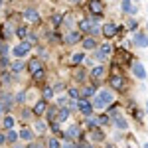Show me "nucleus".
Listing matches in <instances>:
<instances>
[{
    "label": "nucleus",
    "instance_id": "nucleus-58",
    "mask_svg": "<svg viewBox=\"0 0 148 148\" xmlns=\"http://www.w3.org/2000/svg\"><path fill=\"white\" fill-rule=\"evenodd\" d=\"M142 148H148V144H144V146H142Z\"/></svg>",
    "mask_w": 148,
    "mask_h": 148
},
{
    "label": "nucleus",
    "instance_id": "nucleus-46",
    "mask_svg": "<svg viewBox=\"0 0 148 148\" xmlns=\"http://www.w3.org/2000/svg\"><path fill=\"white\" fill-rule=\"evenodd\" d=\"M61 148H77V142L75 140H63L61 142Z\"/></svg>",
    "mask_w": 148,
    "mask_h": 148
},
{
    "label": "nucleus",
    "instance_id": "nucleus-45",
    "mask_svg": "<svg viewBox=\"0 0 148 148\" xmlns=\"http://www.w3.org/2000/svg\"><path fill=\"white\" fill-rule=\"evenodd\" d=\"M26 148H44V142L42 140H30L26 144Z\"/></svg>",
    "mask_w": 148,
    "mask_h": 148
},
{
    "label": "nucleus",
    "instance_id": "nucleus-1",
    "mask_svg": "<svg viewBox=\"0 0 148 148\" xmlns=\"http://www.w3.org/2000/svg\"><path fill=\"white\" fill-rule=\"evenodd\" d=\"M93 109H107V105L114 103V93L111 89H101L99 93H95V99H93Z\"/></svg>",
    "mask_w": 148,
    "mask_h": 148
},
{
    "label": "nucleus",
    "instance_id": "nucleus-17",
    "mask_svg": "<svg viewBox=\"0 0 148 148\" xmlns=\"http://www.w3.org/2000/svg\"><path fill=\"white\" fill-rule=\"evenodd\" d=\"M34 136H36V132L32 130V128H28V126H24L22 130L18 132V138H20V140H24V142H30V140H34Z\"/></svg>",
    "mask_w": 148,
    "mask_h": 148
},
{
    "label": "nucleus",
    "instance_id": "nucleus-50",
    "mask_svg": "<svg viewBox=\"0 0 148 148\" xmlns=\"http://www.w3.org/2000/svg\"><path fill=\"white\" fill-rule=\"evenodd\" d=\"M85 79V71H79L77 75H75V81H83Z\"/></svg>",
    "mask_w": 148,
    "mask_h": 148
},
{
    "label": "nucleus",
    "instance_id": "nucleus-12",
    "mask_svg": "<svg viewBox=\"0 0 148 148\" xmlns=\"http://www.w3.org/2000/svg\"><path fill=\"white\" fill-rule=\"evenodd\" d=\"M8 69H10L12 75H18V73L26 71V61H24V59H20V57H16L14 61H10V63H8Z\"/></svg>",
    "mask_w": 148,
    "mask_h": 148
},
{
    "label": "nucleus",
    "instance_id": "nucleus-30",
    "mask_svg": "<svg viewBox=\"0 0 148 148\" xmlns=\"http://www.w3.org/2000/svg\"><path fill=\"white\" fill-rule=\"evenodd\" d=\"M47 40H49L51 44H63V36L59 34L57 30H53V32H49V34H47Z\"/></svg>",
    "mask_w": 148,
    "mask_h": 148
},
{
    "label": "nucleus",
    "instance_id": "nucleus-60",
    "mask_svg": "<svg viewBox=\"0 0 148 148\" xmlns=\"http://www.w3.org/2000/svg\"><path fill=\"white\" fill-rule=\"evenodd\" d=\"M146 111H148V103H146Z\"/></svg>",
    "mask_w": 148,
    "mask_h": 148
},
{
    "label": "nucleus",
    "instance_id": "nucleus-42",
    "mask_svg": "<svg viewBox=\"0 0 148 148\" xmlns=\"http://www.w3.org/2000/svg\"><path fill=\"white\" fill-rule=\"evenodd\" d=\"M67 97L77 101V99H79V89H77V87H69V89H67Z\"/></svg>",
    "mask_w": 148,
    "mask_h": 148
},
{
    "label": "nucleus",
    "instance_id": "nucleus-23",
    "mask_svg": "<svg viewBox=\"0 0 148 148\" xmlns=\"http://www.w3.org/2000/svg\"><path fill=\"white\" fill-rule=\"evenodd\" d=\"M132 73L136 75L138 79H146V69H144L142 63H134V65H132Z\"/></svg>",
    "mask_w": 148,
    "mask_h": 148
},
{
    "label": "nucleus",
    "instance_id": "nucleus-28",
    "mask_svg": "<svg viewBox=\"0 0 148 148\" xmlns=\"http://www.w3.org/2000/svg\"><path fill=\"white\" fill-rule=\"evenodd\" d=\"M14 125H16V119H14L12 114H6L4 121H2V128H4V130H10V128H14Z\"/></svg>",
    "mask_w": 148,
    "mask_h": 148
},
{
    "label": "nucleus",
    "instance_id": "nucleus-6",
    "mask_svg": "<svg viewBox=\"0 0 148 148\" xmlns=\"http://www.w3.org/2000/svg\"><path fill=\"white\" fill-rule=\"evenodd\" d=\"M87 10L91 16H101L105 12V2L103 0H87Z\"/></svg>",
    "mask_w": 148,
    "mask_h": 148
},
{
    "label": "nucleus",
    "instance_id": "nucleus-47",
    "mask_svg": "<svg viewBox=\"0 0 148 148\" xmlns=\"http://www.w3.org/2000/svg\"><path fill=\"white\" fill-rule=\"evenodd\" d=\"M53 91H56V95H57V93H61V91H65V83H61V81L56 83V85H53Z\"/></svg>",
    "mask_w": 148,
    "mask_h": 148
},
{
    "label": "nucleus",
    "instance_id": "nucleus-26",
    "mask_svg": "<svg viewBox=\"0 0 148 148\" xmlns=\"http://www.w3.org/2000/svg\"><path fill=\"white\" fill-rule=\"evenodd\" d=\"M46 130H47V123H44V121H34V132L36 134L42 136Z\"/></svg>",
    "mask_w": 148,
    "mask_h": 148
},
{
    "label": "nucleus",
    "instance_id": "nucleus-57",
    "mask_svg": "<svg viewBox=\"0 0 148 148\" xmlns=\"http://www.w3.org/2000/svg\"><path fill=\"white\" fill-rule=\"evenodd\" d=\"M85 148H93V146H89V144H87V146H85Z\"/></svg>",
    "mask_w": 148,
    "mask_h": 148
},
{
    "label": "nucleus",
    "instance_id": "nucleus-13",
    "mask_svg": "<svg viewBox=\"0 0 148 148\" xmlns=\"http://www.w3.org/2000/svg\"><path fill=\"white\" fill-rule=\"evenodd\" d=\"M42 67H44V63H42V59H40V57H32V59H28V61H26V69H28V73H30V75H34L36 71H40Z\"/></svg>",
    "mask_w": 148,
    "mask_h": 148
},
{
    "label": "nucleus",
    "instance_id": "nucleus-29",
    "mask_svg": "<svg viewBox=\"0 0 148 148\" xmlns=\"http://www.w3.org/2000/svg\"><path fill=\"white\" fill-rule=\"evenodd\" d=\"M113 121H114V126H116L119 130H128V123H126V121L123 119V116H121V114H116Z\"/></svg>",
    "mask_w": 148,
    "mask_h": 148
},
{
    "label": "nucleus",
    "instance_id": "nucleus-5",
    "mask_svg": "<svg viewBox=\"0 0 148 148\" xmlns=\"http://www.w3.org/2000/svg\"><path fill=\"white\" fill-rule=\"evenodd\" d=\"M0 105H2V111H4V114L10 113L12 107H14V95L8 91H2L0 93Z\"/></svg>",
    "mask_w": 148,
    "mask_h": 148
},
{
    "label": "nucleus",
    "instance_id": "nucleus-43",
    "mask_svg": "<svg viewBox=\"0 0 148 148\" xmlns=\"http://www.w3.org/2000/svg\"><path fill=\"white\" fill-rule=\"evenodd\" d=\"M24 101H26V91H20L14 97V105H24Z\"/></svg>",
    "mask_w": 148,
    "mask_h": 148
},
{
    "label": "nucleus",
    "instance_id": "nucleus-2",
    "mask_svg": "<svg viewBox=\"0 0 148 148\" xmlns=\"http://www.w3.org/2000/svg\"><path fill=\"white\" fill-rule=\"evenodd\" d=\"M30 49H32V44H28L26 40H22L20 44H16V46L12 47V56H14V57H20V59H24V57L30 53Z\"/></svg>",
    "mask_w": 148,
    "mask_h": 148
},
{
    "label": "nucleus",
    "instance_id": "nucleus-59",
    "mask_svg": "<svg viewBox=\"0 0 148 148\" xmlns=\"http://www.w3.org/2000/svg\"><path fill=\"white\" fill-rule=\"evenodd\" d=\"M0 148H6V144H4V146H0Z\"/></svg>",
    "mask_w": 148,
    "mask_h": 148
},
{
    "label": "nucleus",
    "instance_id": "nucleus-21",
    "mask_svg": "<svg viewBox=\"0 0 148 148\" xmlns=\"http://www.w3.org/2000/svg\"><path fill=\"white\" fill-rule=\"evenodd\" d=\"M77 30H79L81 34H91V30H93L91 20H89V18H83V20L79 22V28H77Z\"/></svg>",
    "mask_w": 148,
    "mask_h": 148
},
{
    "label": "nucleus",
    "instance_id": "nucleus-44",
    "mask_svg": "<svg viewBox=\"0 0 148 148\" xmlns=\"http://www.w3.org/2000/svg\"><path fill=\"white\" fill-rule=\"evenodd\" d=\"M24 40H26L28 44H32V46H36V44H38V36H36V34H32V32H28V36H26Z\"/></svg>",
    "mask_w": 148,
    "mask_h": 148
},
{
    "label": "nucleus",
    "instance_id": "nucleus-31",
    "mask_svg": "<svg viewBox=\"0 0 148 148\" xmlns=\"http://www.w3.org/2000/svg\"><path fill=\"white\" fill-rule=\"evenodd\" d=\"M61 24H63V14H51V28L57 30L61 28Z\"/></svg>",
    "mask_w": 148,
    "mask_h": 148
},
{
    "label": "nucleus",
    "instance_id": "nucleus-20",
    "mask_svg": "<svg viewBox=\"0 0 148 148\" xmlns=\"http://www.w3.org/2000/svg\"><path fill=\"white\" fill-rule=\"evenodd\" d=\"M89 134H91L93 142H103V140H105V132L101 130V126H95L93 130H89Z\"/></svg>",
    "mask_w": 148,
    "mask_h": 148
},
{
    "label": "nucleus",
    "instance_id": "nucleus-54",
    "mask_svg": "<svg viewBox=\"0 0 148 148\" xmlns=\"http://www.w3.org/2000/svg\"><path fill=\"white\" fill-rule=\"evenodd\" d=\"M67 2H69V4H79L81 0H67Z\"/></svg>",
    "mask_w": 148,
    "mask_h": 148
},
{
    "label": "nucleus",
    "instance_id": "nucleus-41",
    "mask_svg": "<svg viewBox=\"0 0 148 148\" xmlns=\"http://www.w3.org/2000/svg\"><path fill=\"white\" fill-rule=\"evenodd\" d=\"M97 123H99V126H107L111 123V116L105 113V114H101V116H97Z\"/></svg>",
    "mask_w": 148,
    "mask_h": 148
},
{
    "label": "nucleus",
    "instance_id": "nucleus-39",
    "mask_svg": "<svg viewBox=\"0 0 148 148\" xmlns=\"http://www.w3.org/2000/svg\"><path fill=\"white\" fill-rule=\"evenodd\" d=\"M47 148H61V140L57 136H49L47 140Z\"/></svg>",
    "mask_w": 148,
    "mask_h": 148
},
{
    "label": "nucleus",
    "instance_id": "nucleus-36",
    "mask_svg": "<svg viewBox=\"0 0 148 148\" xmlns=\"http://www.w3.org/2000/svg\"><path fill=\"white\" fill-rule=\"evenodd\" d=\"M85 126H87L89 130H93L95 126H99V123H97V116H93V114L85 116Z\"/></svg>",
    "mask_w": 148,
    "mask_h": 148
},
{
    "label": "nucleus",
    "instance_id": "nucleus-25",
    "mask_svg": "<svg viewBox=\"0 0 148 148\" xmlns=\"http://www.w3.org/2000/svg\"><path fill=\"white\" fill-rule=\"evenodd\" d=\"M20 138H18V132L14 130V128H10V130H6V144H10V146H14L16 142H18Z\"/></svg>",
    "mask_w": 148,
    "mask_h": 148
},
{
    "label": "nucleus",
    "instance_id": "nucleus-27",
    "mask_svg": "<svg viewBox=\"0 0 148 148\" xmlns=\"http://www.w3.org/2000/svg\"><path fill=\"white\" fill-rule=\"evenodd\" d=\"M85 61V53L83 51H79V53H73V56L69 57V63L75 67V65H79V63H83Z\"/></svg>",
    "mask_w": 148,
    "mask_h": 148
},
{
    "label": "nucleus",
    "instance_id": "nucleus-14",
    "mask_svg": "<svg viewBox=\"0 0 148 148\" xmlns=\"http://www.w3.org/2000/svg\"><path fill=\"white\" fill-rule=\"evenodd\" d=\"M79 44H81V47H83L85 51H93V49H97V46H99L97 40H95L93 36H83Z\"/></svg>",
    "mask_w": 148,
    "mask_h": 148
},
{
    "label": "nucleus",
    "instance_id": "nucleus-32",
    "mask_svg": "<svg viewBox=\"0 0 148 148\" xmlns=\"http://www.w3.org/2000/svg\"><path fill=\"white\" fill-rule=\"evenodd\" d=\"M47 126H49V130H51L56 136H61V123H57V121H49Z\"/></svg>",
    "mask_w": 148,
    "mask_h": 148
},
{
    "label": "nucleus",
    "instance_id": "nucleus-10",
    "mask_svg": "<svg viewBox=\"0 0 148 148\" xmlns=\"http://www.w3.org/2000/svg\"><path fill=\"white\" fill-rule=\"evenodd\" d=\"M22 18L28 24H38L40 22V12L36 10V8H24L22 10Z\"/></svg>",
    "mask_w": 148,
    "mask_h": 148
},
{
    "label": "nucleus",
    "instance_id": "nucleus-7",
    "mask_svg": "<svg viewBox=\"0 0 148 148\" xmlns=\"http://www.w3.org/2000/svg\"><path fill=\"white\" fill-rule=\"evenodd\" d=\"M77 111H79L83 116H89V114H93V103L89 101V99H77Z\"/></svg>",
    "mask_w": 148,
    "mask_h": 148
},
{
    "label": "nucleus",
    "instance_id": "nucleus-38",
    "mask_svg": "<svg viewBox=\"0 0 148 148\" xmlns=\"http://www.w3.org/2000/svg\"><path fill=\"white\" fill-rule=\"evenodd\" d=\"M28 32H30V28H28V26H18V28H16V36H18V38H20V40H24V38H26V36H28Z\"/></svg>",
    "mask_w": 148,
    "mask_h": 148
},
{
    "label": "nucleus",
    "instance_id": "nucleus-35",
    "mask_svg": "<svg viewBox=\"0 0 148 148\" xmlns=\"http://www.w3.org/2000/svg\"><path fill=\"white\" fill-rule=\"evenodd\" d=\"M56 113H57V105H49L46 109V119H47V123L49 121H56Z\"/></svg>",
    "mask_w": 148,
    "mask_h": 148
},
{
    "label": "nucleus",
    "instance_id": "nucleus-49",
    "mask_svg": "<svg viewBox=\"0 0 148 148\" xmlns=\"http://www.w3.org/2000/svg\"><path fill=\"white\" fill-rule=\"evenodd\" d=\"M4 144H6V130L0 132V146H4Z\"/></svg>",
    "mask_w": 148,
    "mask_h": 148
},
{
    "label": "nucleus",
    "instance_id": "nucleus-33",
    "mask_svg": "<svg viewBox=\"0 0 148 148\" xmlns=\"http://www.w3.org/2000/svg\"><path fill=\"white\" fill-rule=\"evenodd\" d=\"M10 81H12L10 69H8V71H6V69H2V73H0V85H10Z\"/></svg>",
    "mask_w": 148,
    "mask_h": 148
},
{
    "label": "nucleus",
    "instance_id": "nucleus-8",
    "mask_svg": "<svg viewBox=\"0 0 148 148\" xmlns=\"http://www.w3.org/2000/svg\"><path fill=\"white\" fill-rule=\"evenodd\" d=\"M83 34H81L79 30H69L67 34L63 36V44H67V46H75V44H79Z\"/></svg>",
    "mask_w": 148,
    "mask_h": 148
},
{
    "label": "nucleus",
    "instance_id": "nucleus-3",
    "mask_svg": "<svg viewBox=\"0 0 148 148\" xmlns=\"http://www.w3.org/2000/svg\"><path fill=\"white\" fill-rule=\"evenodd\" d=\"M63 140H83V134H81V128L77 125H71L67 126L63 132H61Z\"/></svg>",
    "mask_w": 148,
    "mask_h": 148
},
{
    "label": "nucleus",
    "instance_id": "nucleus-16",
    "mask_svg": "<svg viewBox=\"0 0 148 148\" xmlns=\"http://www.w3.org/2000/svg\"><path fill=\"white\" fill-rule=\"evenodd\" d=\"M89 77L95 79V81L103 79V77H105V65H101V63H99V65H95V67L89 71Z\"/></svg>",
    "mask_w": 148,
    "mask_h": 148
},
{
    "label": "nucleus",
    "instance_id": "nucleus-4",
    "mask_svg": "<svg viewBox=\"0 0 148 148\" xmlns=\"http://www.w3.org/2000/svg\"><path fill=\"white\" fill-rule=\"evenodd\" d=\"M109 85H111L113 91H123V87H125V77L114 69L113 73H111V77H109Z\"/></svg>",
    "mask_w": 148,
    "mask_h": 148
},
{
    "label": "nucleus",
    "instance_id": "nucleus-61",
    "mask_svg": "<svg viewBox=\"0 0 148 148\" xmlns=\"http://www.w3.org/2000/svg\"><path fill=\"white\" fill-rule=\"evenodd\" d=\"M146 28H148V26H146Z\"/></svg>",
    "mask_w": 148,
    "mask_h": 148
},
{
    "label": "nucleus",
    "instance_id": "nucleus-48",
    "mask_svg": "<svg viewBox=\"0 0 148 148\" xmlns=\"http://www.w3.org/2000/svg\"><path fill=\"white\" fill-rule=\"evenodd\" d=\"M67 105V97H59L57 99V107H65Z\"/></svg>",
    "mask_w": 148,
    "mask_h": 148
},
{
    "label": "nucleus",
    "instance_id": "nucleus-37",
    "mask_svg": "<svg viewBox=\"0 0 148 148\" xmlns=\"http://www.w3.org/2000/svg\"><path fill=\"white\" fill-rule=\"evenodd\" d=\"M97 49L101 51L103 56H111V51H113V47H111L109 42H105V44H101V46H97Z\"/></svg>",
    "mask_w": 148,
    "mask_h": 148
},
{
    "label": "nucleus",
    "instance_id": "nucleus-40",
    "mask_svg": "<svg viewBox=\"0 0 148 148\" xmlns=\"http://www.w3.org/2000/svg\"><path fill=\"white\" fill-rule=\"evenodd\" d=\"M32 77H34V81H36V83H40V81H44V77H46V67H42L40 71H36V73L32 75Z\"/></svg>",
    "mask_w": 148,
    "mask_h": 148
},
{
    "label": "nucleus",
    "instance_id": "nucleus-24",
    "mask_svg": "<svg viewBox=\"0 0 148 148\" xmlns=\"http://www.w3.org/2000/svg\"><path fill=\"white\" fill-rule=\"evenodd\" d=\"M42 97H44L46 101H51V99L56 97V91H53V87H51V85H44V87H42Z\"/></svg>",
    "mask_w": 148,
    "mask_h": 148
},
{
    "label": "nucleus",
    "instance_id": "nucleus-34",
    "mask_svg": "<svg viewBox=\"0 0 148 148\" xmlns=\"http://www.w3.org/2000/svg\"><path fill=\"white\" fill-rule=\"evenodd\" d=\"M134 46H138V47L146 46V36H144V32H136V36H134Z\"/></svg>",
    "mask_w": 148,
    "mask_h": 148
},
{
    "label": "nucleus",
    "instance_id": "nucleus-53",
    "mask_svg": "<svg viewBox=\"0 0 148 148\" xmlns=\"http://www.w3.org/2000/svg\"><path fill=\"white\" fill-rule=\"evenodd\" d=\"M142 114H144L142 111H134V116H136V119H142Z\"/></svg>",
    "mask_w": 148,
    "mask_h": 148
},
{
    "label": "nucleus",
    "instance_id": "nucleus-11",
    "mask_svg": "<svg viewBox=\"0 0 148 148\" xmlns=\"http://www.w3.org/2000/svg\"><path fill=\"white\" fill-rule=\"evenodd\" d=\"M119 30H121V28H119L116 24H113V22H107V24H105V26L101 28V34L105 36L107 40H111V38H114V36L119 34Z\"/></svg>",
    "mask_w": 148,
    "mask_h": 148
},
{
    "label": "nucleus",
    "instance_id": "nucleus-22",
    "mask_svg": "<svg viewBox=\"0 0 148 148\" xmlns=\"http://www.w3.org/2000/svg\"><path fill=\"white\" fill-rule=\"evenodd\" d=\"M121 8L125 14H134L138 10L136 6H132V0H121Z\"/></svg>",
    "mask_w": 148,
    "mask_h": 148
},
{
    "label": "nucleus",
    "instance_id": "nucleus-52",
    "mask_svg": "<svg viewBox=\"0 0 148 148\" xmlns=\"http://www.w3.org/2000/svg\"><path fill=\"white\" fill-rule=\"evenodd\" d=\"M136 20H130V22H128V28H130V30H136Z\"/></svg>",
    "mask_w": 148,
    "mask_h": 148
},
{
    "label": "nucleus",
    "instance_id": "nucleus-15",
    "mask_svg": "<svg viewBox=\"0 0 148 148\" xmlns=\"http://www.w3.org/2000/svg\"><path fill=\"white\" fill-rule=\"evenodd\" d=\"M46 109H47V101L42 97V99L32 107V113H34L36 116H44V114H46Z\"/></svg>",
    "mask_w": 148,
    "mask_h": 148
},
{
    "label": "nucleus",
    "instance_id": "nucleus-18",
    "mask_svg": "<svg viewBox=\"0 0 148 148\" xmlns=\"http://www.w3.org/2000/svg\"><path fill=\"white\" fill-rule=\"evenodd\" d=\"M69 114H71V111H69L67 107H57L56 121H57V123H65V121L69 119Z\"/></svg>",
    "mask_w": 148,
    "mask_h": 148
},
{
    "label": "nucleus",
    "instance_id": "nucleus-55",
    "mask_svg": "<svg viewBox=\"0 0 148 148\" xmlns=\"http://www.w3.org/2000/svg\"><path fill=\"white\" fill-rule=\"evenodd\" d=\"M14 148H26V146H22V144H18V142H16V144H14Z\"/></svg>",
    "mask_w": 148,
    "mask_h": 148
},
{
    "label": "nucleus",
    "instance_id": "nucleus-51",
    "mask_svg": "<svg viewBox=\"0 0 148 148\" xmlns=\"http://www.w3.org/2000/svg\"><path fill=\"white\" fill-rule=\"evenodd\" d=\"M30 114H34L30 109H22V116H24V119H26V116H30Z\"/></svg>",
    "mask_w": 148,
    "mask_h": 148
},
{
    "label": "nucleus",
    "instance_id": "nucleus-9",
    "mask_svg": "<svg viewBox=\"0 0 148 148\" xmlns=\"http://www.w3.org/2000/svg\"><path fill=\"white\" fill-rule=\"evenodd\" d=\"M8 56H10V47H8V42H0V67L6 69L8 67Z\"/></svg>",
    "mask_w": 148,
    "mask_h": 148
},
{
    "label": "nucleus",
    "instance_id": "nucleus-56",
    "mask_svg": "<svg viewBox=\"0 0 148 148\" xmlns=\"http://www.w3.org/2000/svg\"><path fill=\"white\" fill-rule=\"evenodd\" d=\"M2 114H4V111H2V105H0V116H2Z\"/></svg>",
    "mask_w": 148,
    "mask_h": 148
},
{
    "label": "nucleus",
    "instance_id": "nucleus-19",
    "mask_svg": "<svg viewBox=\"0 0 148 148\" xmlns=\"http://www.w3.org/2000/svg\"><path fill=\"white\" fill-rule=\"evenodd\" d=\"M95 85H85V87H81V91H79V97L81 99H91V97H95Z\"/></svg>",
    "mask_w": 148,
    "mask_h": 148
}]
</instances>
